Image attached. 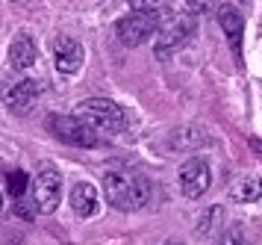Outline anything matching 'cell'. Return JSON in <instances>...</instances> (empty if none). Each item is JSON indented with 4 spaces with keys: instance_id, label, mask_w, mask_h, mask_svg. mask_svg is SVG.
<instances>
[{
    "instance_id": "7a4b0ae2",
    "label": "cell",
    "mask_w": 262,
    "mask_h": 245,
    "mask_svg": "<svg viewBox=\"0 0 262 245\" xmlns=\"http://www.w3.org/2000/svg\"><path fill=\"white\" fill-rule=\"evenodd\" d=\"M74 116L80 121H85L97 136H118L121 130L127 127L124 109L115 101H109V98H89V101H83L77 106Z\"/></svg>"
},
{
    "instance_id": "2e32d148",
    "label": "cell",
    "mask_w": 262,
    "mask_h": 245,
    "mask_svg": "<svg viewBox=\"0 0 262 245\" xmlns=\"http://www.w3.org/2000/svg\"><path fill=\"white\" fill-rule=\"evenodd\" d=\"M12 210H15L18 219L33 222V219H36V213H38V204H36V198H21V201H15V204H12Z\"/></svg>"
},
{
    "instance_id": "e0dca14e",
    "label": "cell",
    "mask_w": 262,
    "mask_h": 245,
    "mask_svg": "<svg viewBox=\"0 0 262 245\" xmlns=\"http://www.w3.org/2000/svg\"><path fill=\"white\" fill-rule=\"evenodd\" d=\"M218 245H248V242H245V236L238 234V231H230V234H224L218 239Z\"/></svg>"
},
{
    "instance_id": "6da1fadb",
    "label": "cell",
    "mask_w": 262,
    "mask_h": 245,
    "mask_svg": "<svg viewBox=\"0 0 262 245\" xmlns=\"http://www.w3.org/2000/svg\"><path fill=\"white\" fill-rule=\"evenodd\" d=\"M147 195H150V186L147 180L139 175H127V172H109L103 177V198L109 201V207L115 210H139L147 204Z\"/></svg>"
},
{
    "instance_id": "52a82bcc",
    "label": "cell",
    "mask_w": 262,
    "mask_h": 245,
    "mask_svg": "<svg viewBox=\"0 0 262 245\" xmlns=\"http://www.w3.org/2000/svg\"><path fill=\"white\" fill-rule=\"evenodd\" d=\"M209 163L201 160V157H191L186 163L180 165V192L186 195V198H201L203 192L209 189Z\"/></svg>"
},
{
    "instance_id": "5b68a950",
    "label": "cell",
    "mask_w": 262,
    "mask_h": 245,
    "mask_svg": "<svg viewBox=\"0 0 262 245\" xmlns=\"http://www.w3.org/2000/svg\"><path fill=\"white\" fill-rule=\"evenodd\" d=\"M48 124H50V130H53L62 142H68V145L95 148L97 142H100V136H97L95 130L85 124V121H80L77 116H50Z\"/></svg>"
},
{
    "instance_id": "3957f363",
    "label": "cell",
    "mask_w": 262,
    "mask_h": 245,
    "mask_svg": "<svg viewBox=\"0 0 262 245\" xmlns=\"http://www.w3.org/2000/svg\"><path fill=\"white\" fill-rule=\"evenodd\" d=\"M156 27H159V12H156L154 3H147V6L133 3V12L121 18L115 30H118V39L124 45L136 47V45H142L150 33H156Z\"/></svg>"
},
{
    "instance_id": "4fadbf2b",
    "label": "cell",
    "mask_w": 262,
    "mask_h": 245,
    "mask_svg": "<svg viewBox=\"0 0 262 245\" xmlns=\"http://www.w3.org/2000/svg\"><path fill=\"white\" fill-rule=\"evenodd\" d=\"M233 198L242 201V204L259 201V198H262V177H256V175H245V177H238L236 186H233Z\"/></svg>"
},
{
    "instance_id": "277c9868",
    "label": "cell",
    "mask_w": 262,
    "mask_h": 245,
    "mask_svg": "<svg viewBox=\"0 0 262 245\" xmlns=\"http://www.w3.org/2000/svg\"><path fill=\"white\" fill-rule=\"evenodd\" d=\"M194 33V21H191V12H180L174 18H168L162 27H159V35H156V56L165 59L168 53H174L177 47H183Z\"/></svg>"
},
{
    "instance_id": "9a60e30c",
    "label": "cell",
    "mask_w": 262,
    "mask_h": 245,
    "mask_svg": "<svg viewBox=\"0 0 262 245\" xmlns=\"http://www.w3.org/2000/svg\"><path fill=\"white\" fill-rule=\"evenodd\" d=\"M221 219H224V207H209V210L201 216V224H198V234L209 236L212 234V228H218L221 224Z\"/></svg>"
},
{
    "instance_id": "8992f818",
    "label": "cell",
    "mask_w": 262,
    "mask_h": 245,
    "mask_svg": "<svg viewBox=\"0 0 262 245\" xmlns=\"http://www.w3.org/2000/svg\"><path fill=\"white\" fill-rule=\"evenodd\" d=\"M33 198L38 204V213H56V207H59V201H62V175L53 165H41L38 168Z\"/></svg>"
},
{
    "instance_id": "9c48e42d",
    "label": "cell",
    "mask_w": 262,
    "mask_h": 245,
    "mask_svg": "<svg viewBox=\"0 0 262 245\" xmlns=\"http://www.w3.org/2000/svg\"><path fill=\"white\" fill-rule=\"evenodd\" d=\"M36 101H38V86L33 80H21L18 86L9 89V95H6L9 112H15V116H27V112L36 106Z\"/></svg>"
},
{
    "instance_id": "7c38bea8",
    "label": "cell",
    "mask_w": 262,
    "mask_h": 245,
    "mask_svg": "<svg viewBox=\"0 0 262 245\" xmlns=\"http://www.w3.org/2000/svg\"><path fill=\"white\" fill-rule=\"evenodd\" d=\"M218 24H221V30H224L227 42H230V47H233V53H242V15H238V9H233V6H221L218 9Z\"/></svg>"
},
{
    "instance_id": "ba28073f",
    "label": "cell",
    "mask_w": 262,
    "mask_h": 245,
    "mask_svg": "<svg viewBox=\"0 0 262 245\" xmlns=\"http://www.w3.org/2000/svg\"><path fill=\"white\" fill-rule=\"evenodd\" d=\"M53 62L59 74H77L83 65V45L71 35H59L53 42Z\"/></svg>"
},
{
    "instance_id": "30bf717a",
    "label": "cell",
    "mask_w": 262,
    "mask_h": 245,
    "mask_svg": "<svg viewBox=\"0 0 262 245\" xmlns=\"http://www.w3.org/2000/svg\"><path fill=\"white\" fill-rule=\"evenodd\" d=\"M71 210L74 216H80V219H92L97 213V189L92 186V183H77V186L71 189Z\"/></svg>"
},
{
    "instance_id": "8fae6325",
    "label": "cell",
    "mask_w": 262,
    "mask_h": 245,
    "mask_svg": "<svg viewBox=\"0 0 262 245\" xmlns=\"http://www.w3.org/2000/svg\"><path fill=\"white\" fill-rule=\"evenodd\" d=\"M36 56H38L36 42H33L30 35H15L12 45H9V62H12V68L15 71L33 68V65H36Z\"/></svg>"
},
{
    "instance_id": "5bb4252c",
    "label": "cell",
    "mask_w": 262,
    "mask_h": 245,
    "mask_svg": "<svg viewBox=\"0 0 262 245\" xmlns=\"http://www.w3.org/2000/svg\"><path fill=\"white\" fill-rule=\"evenodd\" d=\"M27 183H30V177L24 175V172H9L6 175V192H9V198L12 201H21V198H27Z\"/></svg>"
}]
</instances>
